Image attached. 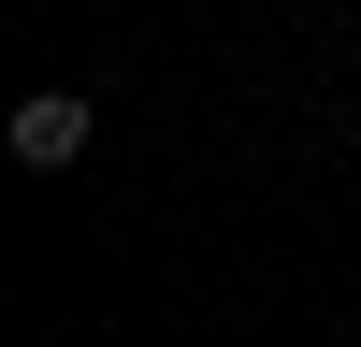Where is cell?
I'll return each instance as SVG.
<instances>
[{
	"instance_id": "cell-1",
	"label": "cell",
	"mask_w": 361,
	"mask_h": 347,
	"mask_svg": "<svg viewBox=\"0 0 361 347\" xmlns=\"http://www.w3.org/2000/svg\"><path fill=\"white\" fill-rule=\"evenodd\" d=\"M87 145H102V102H87V87H29L15 102V159L29 174H73Z\"/></svg>"
}]
</instances>
